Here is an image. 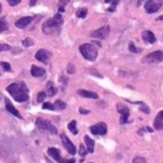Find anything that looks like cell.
Returning a JSON list of instances; mask_svg holds the SVG:
<instances>
[{"instance_id": "1", "label": "cell", "mask_w": 163, "mask_h": 163, "mask_svg": "<svg viewBox=\"0 0 163 163\" xmlns=\"http://www.w3.org/2000/svg\"><path fill=\"white\" fill-rule=\"evenodd\" d=\"M7 91L14 97L16 102H25L28 100V88L23 82H19L16 84H12L7 87Z\"/></svg>"}, {"instance_id": "2", "label": "cell", "mask_w": 163, "mask_h": 163, "mask_svg": "<svg viewBox=\"0 0 163 163\" xmlns=\"http://www.w3.org/2000/svg\"><path fill=\"white\" fill-rule=\"evenodd\" d=\"M63 23V19L60 14H57L53 19L47 20L42 25V31L46 35H51L60 30L61 26Z\"/></svg>"}, {"instance_id": "3", "label": "cell", "mask_w": 163, "mask_h": 163, "mask_svg": "<svg viewBox=\"0 0 163 163\" xmlns=\"http://www.w3.org/2000/svg\"><path fill=\"white\" fill-rule=\"evenodd\" d=\"M80 52L84 59H86L87 61H90V62L95 61L97 58V55H98V52H97V49L95 48V46L90 43L82 44L80 46Z\"/></svg>"}, {"instance_id": "4", "label": "cell", "mask_w": 163, "mask_h": 163, "mask_svg": "<svg viewBox=\"0 0 163 163\" xmlns=\"http://www.w3.org/2000/svg\"><path fill=\"white\" fill-rule=\"evenodd\" d=\"M35 126H37V128L42 133H46L50 134L58 133V130L56 129V127L53 126L50 121L45 120L43 118H38L37 121H35Z\"/></svg>"}, {"instance_id": "5", "label": "cell", "mask_w": 163, "mask_h": 163, "mask_svg": "<svg viewBox=\"0 0 163 163\" xmlns=\"http://www.w3.org/2000/svg\"><path fill=\"white\" fill-rule=\"evenodd\" d=\"M163 61V51L157 50L155 52H152L148 54L147 56H145L143 59V62L146 63H158Z\"/></svg>"}, {"instance_id": "6", "label": "cell", "mask_w": 163, "mask_h": 163, "mask_svg": "<svg viewBox=\"0 0 163 163\" xmlns=\"http://www.w3.org/2000/svg\"><path fill=\"white\" fill-rule=\"evenodd\" d=\"M163 5V0H149L144 5V8L148 14L156 13Z\"/></svg>"}, {"instance_id": "7", "label": "cell", "mask_w": 163, "mask_h": 163, "mask_svg": "<svg viewBox=\"0 0 163 163\" xmlns=\"http://www.w3.org/2000/svg\"><path fill=\"white\" fill-rule=\"evenodd\" d=\"M116 108H117V111L121 114L120 124L121 125L126 124L127 122H128V119L130 117V110H129V107L127 106H125V105H122V104H117Z\"/></svg>"}, {"instance_id": "8", "label": "cell", "mask_w": 163, "mask_h": 163, "mask_svg": "<svg viewBox=\"0 0 163 163\" xmlns=\"http://www.w3.org/2000/svg\"><path fill=\"white\" fill-rule=\"evenodd\" d=\"M110 31H111L110 26L105 25V26L99 28L98 30L92 32L91 37L95 38V39H99V40H106L108 37V35H110Z\"/></svg>"}, {"instance_id": "9", "label": "cell", "mask_w": 163, "mask_h": 163, "mask_svg": "<svg viewBox=\"0 0 163 163\" xmlns=\"http://www.w3.org/2000/svg\"><path fill=\"white\" fill-rule=\"evenodd\" d=\"M60 137H61V140H62V143L63 145V147L66 149V151L69 154H71V155H75L77 153V149L74 146V144L70 141V139L64 133H62L60 135Z\"/></svg>"}, {"instance_id": "10", "label": "cell", "mask_w": 163, "mask_h": 163, "mask_svg": "<svg viewBox=\"0 0 163 163\" xmlns=\"http://www.w3.org/2000/svg\"><path fill=\"white\" fill-rule=\"evenodd\" d=\"M90 132L94 135H105L107 133V127L106 123L100 122L90 127Z\"/></svg>"}, {"instance_id": "11", "label": "cell", "mask_w": 163, "mask_h": 163, "mask_svg": "<svg viewBox=\"0 0 163 163\" xmlns=\"http://www.w3.org/2000/svg\"><path fill=\"white\" fill-rule=\"evenodd\" d=\"M52 57V54L51 52L47 51V50H44V49H41L37 52V54H35V59H37L38 61L43 62V63H47L50 59Z\"/></svg>"}, {"instance_id": "12", "label": "cell", "mask_w": 163, "mask_h": 163, "mask_svg": "<svg viewBox=\"0 0 163 163\" xmlns=\"http://www.w3.org/2000/svg\"><path fill=\"white\" fill-rule=\"evenodd\" d=\"M154 128L156 131H163V111H159L155 118Z\"/></svg>"}, {"instance_id": "13", "label": "cell", "mask_w": 163, "mask_h": 163, "mask_svg": "<svg viewBox=\"0 0 163 163\" xmlns=\"http://www.w3.org/2000/svg\"><path fill=\"white\" fill-rule=\"evenodd\" d=\"M5 106H6V110H7L9 112H11L13 115L16 116L17 118H19V119L22 118V116L20 115L19 111L16 110V108L13 106V104L11 103V101H10L9 99H7V98L5 99Z\"/></svg>"}, {"instance_id": "14", "label": "cell", "mask_w": 163, "mask_h": 163, "mask_svg": "<svg viewBox=\"0 0 163 163\" xmlns=\"http://www.w3.org/2000/svg\"><path fill=\"white\" fill-rule=\"evenodd\" d=\"M142 39H143L144 41H146V42H148V43H151V44H152V43H155V41H156L155 34H154L152 31H149V30L144 31V32L142 33Z\"/></svg>"}, {"instance_id": "15", "label": "cell", "mask_w": 163, "mask_h": 163, "mask_svg": "<svg viewBox=\"0 0 163 163\" xmlns=\"http://www.w3.org/2000/svg\"><path fill=\"white\" fill-rule=\"evenodd\" d=\"M32 20H33L32 16H24V17H21L20 19L17 20V21L14 23V25H15V27H17V28L23 29V28H25L26 26H28V25L31 23Z\"/></svg>"}, {"instance_id": "16", "label": "cell", "mask_w": 163, "mask_h": 163, "mask_svg": "<svg viewBox=\"0 0 163 163\" xmlns=\"http://www.w3.org/2000/svg\"><path fill=\"white\" fill-rule=\"evenodd\" d=\"M80 96L84 98H89V99H98V94L93 92V91H89V90L85 89H80L77 92Z\"/></svg>"}, {"instance_id": "17", "label": "cell", "mask_w": 163, "mask_h": 163, "mask_svg": "<svg viewBox=\"0 0 163 163\" xmlns=\"http://www.w3.org/2000/svg\"><path fill=\"white\" fill-rule=\"evenodd\" d=\"M31 74H32V76H34L35 78L43 77L45 75V70L37 65H33L31 68Z\"/></svg>"}, {"instance_id": "18", "label": "cell", "mask_w": 163, "mask_h": 163, "mask_svg": "<svg viewBox=\"0 0 163 163\" xmlns=\"http://www.w3.org/2000/svg\"><path fill=\"white\" fill-rule=\"evenodd\" d=\"M84 142H85V145H86L87 152L88 153H93V151H94V144H95L94 140L90 138L88 135H85L84 137Z\"/></svg>"}, {"instance_id": "19", "label": "cell", "mask_w": 163, "mask_h": 163, "mask_svg": "<svg viewBox=\"0 0 163 163\" xmlns=\"http://www.w3.org/2000/svg\"><path fill=\"white\" fill-rule=\"evenodd\" d=\"M48 155L53 157L56 161L60 162L62 157H61V155H60V151L58 149H55V148H49L48 149Z\"/></svg>"}, {"instance_id": "20", "label": "cell", "mask_w": 163, "mask_h": 163, "mask_svg": "<svg viewBox=\"0 0 163 163\" xmlns=\"http://www.w3.org/2000/svg\"><path fill=\"white\" fill-rule=\"evenodd\" d=\"M46 89H47V94H48L49 97L54 96V95H55V94L57 93V91H58L57 87L55 86V84H53V82H48V83H47Z\"/></svg>"}, {"instance_id": "21", "label": "cell", "mask_w": 163, "mask_h": 163, "mask_svg": "<svg viewBox=\"0 0 163 163\" xmlns=\"http://www.w3.org/2000/svg\"><path fill=\"white\" fill-rule=\"evenodd\" d=\"M134 104H137L139 106V110L144 112V113H146V114H149L150 113V107L145 104L143 102H134Z\"/></svg>"}, {"instance_id": "22", "label": "cell", "mask_w": 163, "mask_h": 163, "mask_svg": "<svg viewBox=\"0 0 163 163\" xmlns=\"http://www.w3.org/2000/svg\"><path fill=\"white\" fill-rule=\"evenodd\" d=\"M120 0H105V3H111V7L108 8L107 11L108 12H114L115 9H116V6L118 5Z\"/></svg>"}, {"instance_id": "23", "label": "cell", "mask_w": 163, "mask_h": 163, "mask_svg": "<svg viewBox=\"0 0 163 163\" xmlns=\"http://www.w3.org/2000/svg\"><path fill=\"white\" fill-rule=\"evenodd\" d=\"M8 29H9V25L5 19V17H1V19H0V33L5 32Z\"/></svg>"}, {"instance_id": "24", "label": "cell", "mask_w": 163, "mask_h": 163, "mask_svg": "<svg viewBox=\"0 0 163 163\" xmlns=\"http://www.w3.org/2000/svg\"><path fill=\"white\" fill-rule=\"evenodd\" d=\"M76 125H77V123H76V121L75 120H73V121H71L69 124H68V129H69V131L73 133V134H77L78 133V130H77V127H76Z\"/></svg>"}, {"instance_id": "25", "label": "cell", "mask_w": 163, "mask_h": 163, "mask_svg": "<svg viewBox=\"0 0 163 163\" xmlns=\"http://www.w3.org/2000/svg\"><path fill=\"white\" fill-rule=\"evenodd\" d=\"M54 106H55V110H59V111H62V110H64L66 107V105L64 102H62V100H57L54 104Z\"/></svg>"}, {"instance_id": "26", "label": "cell", "mask_w": 163, "mask_h": 163, "mask_svg": "<svg viewBox=\"0 0 163 163\" xmlns=\"http://www.w3.org/2000/svg\"><path fill=\"white\" fill-rule=\"evenodd\" d=\"M70 0H60L59 1V12L63 13L64 12V7L69 3Z\"/></svg>"}, {"instance_id": "27", "label": "cell", "mask_w": 163, "mask_h": 163, "mask_svg": "<svg viewBox=\"0 0 163 163\" xmlns=\"http://www.w3.org/2000/svg\"><path fill=\"white\" fill-rule=\"evenodd\" d=\"M86 14H87V10L84 9V8H82L77 12V16L81 17V19H84V17L86 16Z\"/></svg>"}, {"instance_id": "28", "label": "cell", "mask_w": 163, "mask_h": 163, "mask_svg": "<svg viewBox=\"0 0 163 163\" xmlns=\"http://www.w3.org/2000/svg\"><path fill=\"white\" fill-rule=\"evenodd\" d=\"M34 44V41L31 38H26L23 41H22V45L24 47H30Z\"/></svg>"}, {"instance_id": "29", "label": "cell", "mask_w": 163, "mask_h": 163, "mask_svg": "<svg viewBox=\"0 0 163 163\" xmlns=\"http://www.w3.org/2000/svg\"><path fill=\"white\" fill-rule=\"evenodd\" d=\"M42 108L43 110H49V111H55V106H54L53 104L47 102V103H44L43 106H42Z\"/></svg>"}, {"instance_id": "30", "label": "cell", "mask_w": 163, "mask_h": 163, "mask_svg": "<svg viewBox=\"0 0 163 163\" xmlns=\"http://www.w3.org/2000/svg\"><path fill=\"white\" fill-rule=\"evenodd\" d=\"M86 154H87V150L85 149V147L84 146L83 144H81L80 145V149H79V155L81 156H84V155H86Z\"/></svg>"}, {"instance_id": "31", "label": "cell", "mask_w": 163, "mask_h": 163, "mask_svg": "<svg viewBox=\"0 0 163 163\" xmlns=\"http://www.w3.org/2000/svg\"><path fill=\"white\" fill-rule=\"evenodd\" d=\"M0 66L3 68L4 71H11V65L8 62H0Z\"/></svg>"}, {"instance_id": "32", "label": "cell", "mask_w": 163, "mask_h": 163, "mask_svg": "<svg viewBox=\"0 0 163 163\" xmlns=\"http://www.w3.org/2000/svg\"><path fill=\"white\" fill-rule=\"evenodd\" d=\"M75 71H76V68H75L74 64L69 63L68 66H67V72H68V74H74Z\"/></svg>"}, {"instance_id": "33", "label": "cell", "mask_w": 163, "mask_h": 163, "mask_svg": "<svg viewBox=\"0 0 163 163\" xmlns=\"http://www.w3.org/2000/svg\"><path fill=\"white\" fill-rule=\"evenodd\" d=\"M133 163H146V159L141 156H136L133 159Z\"/></svg>"}, {"instance_id": "34", "label": "cell", "mask_w": 163, "mask_h": 163, "mask_svg": "<svg viewBox=\"0 0 163 163\" xmlns=\"http://www.w3.org/2000/svg\"><path fill=\"white\" fill-rule=\"evenodd\" d=\"M45 97H46V93H45V92H43V91L39 92V94H38V102H39V103L43 102L44 99H45Z\"/></svg>"}, {"instance_id": "35", "label": "cell", "mask_w": 163, "mask_h": 163, "mask_svg": "<svg viewBox=\"0 0 163 163\" xmlns=\"http://www.w3.org/2000/svg\"><path fill=\"white\" fill-rule=\"evenodd\" d=\"M129 49H130V51H131V52H133V53H139V52H140V49L136 48V47L134 46V44H133V42H130V45H129Z\"/></svg>"}, {"instance_id": "36", "label": "cell", "mask_w": 163, "mask_h": 163, "mask_svg": "<svg viewBox=\"0 0 163 163\" xmlns=\"http://www.w3.org/2000/svg\"><path fill=\"white\" fill-rule=\"evenodd\" d=\"M11 49V46L5 43H0V52H3V51H8Z\"/></svg>"}, {"instance_id": "37", "label": "cell", "mask_w": 163, "mask_h": 163, "mask_svg": "<svg viewBox=\"0 0 163 163\" xmlns=\"http://www.w3.org/2000/svg\"><path fill=\"white\" fill-rule=\"evenodd\" d=\"M7 1L9 2V4L11 5V6H16L17 4H19V2H20V0H7Z\"/></svg>"}, {"instance_id": "38", "label": "cell", "mask_w": 163, "mask_h": 163, "mask_svg": "<svg viewBox=\"0 0 163 163\" xmlns=\"http://www.w3.org/2000/svg\"><path fill=\"white\" fill-rule=\"evenodd\" d=\"M59 163H76V162H75V159H64V158H62Z\"/></svg>"}, {"instance_id": "39", "label": "cell", "mask_w": 163, "mask_h": 163, "mask_svg": "<svg viewBox=\"0 0 163 163\" xmlns=\"http://www.w3.org/2000/svg\"><path fill=\"white\" fill-rule=\"evenodd\" d=\"M80 112L82 113V114H87V113H89V111H87V110H84V108H80Z\"/></svg>"}, {"instance_id": "40", "label": "cell", "mask_w": 163, "mask_h": 163, "mask_svg": "<svg viewBox=\"0 0 163 163\" xmlns=\"http://www.w3.org/2000/svg\"><path fill=\"white\" fill-rule=\"evenodd\" d=\"M38 0H30V6H35Z\"/></svg>"}, {"instance_id": "41", "label": "cell", "mask_w": 163, "mask_h": 163, "mask_svg": "<svg viewBox=\"0 0 163 163\" xmlns=\"http://www.w3.org/2000/svg\"><path fill=\"white\" fill-rule=\"evenodd\" d=\"M156 20H160V21H163V14H162V15H160V16H158L157 19H156Z\"/></svg>"}, {"instance_id": "42", "label": "cell", "mask_w": 163, "mask_h": 163, "mask_svg": "<svg viewBox=\"0 0 163 163\" xmlns=\"http://www.w3.org/2000/svg\"><path fill=\"white\" fill-rule=\"evenodd\" d=\"M143 1H144V0H138V5H140Z\"/></svg>"}, {"instance_id": "43", "label": "cell", "mask_w": 163, "mask_h": 163, "mask_svg": "<svg viewBox=\"0 0 163 163\" xmlns=\"http://www.w3.org/2000/svg\"><path fill=\"white\" fill-rule=\"evenodd\" d=\"M1 12H2V6H1V4H0V14H1Z\"/></svg>"}]
</instances>
